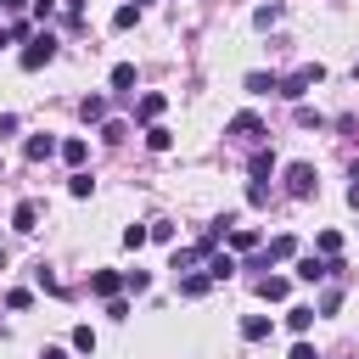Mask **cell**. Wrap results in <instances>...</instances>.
Returning a JSON list of instances; mask_svg holds the SVG:
<instances>
[{
	"label": "cell",
	"mask_w": 359,
	"mask_h": 359,
	"mask_svg": "<svg viewBox=\"0 0 359 359\" xmlns=\"http://www.w3.org/2000/svg\"><path fill=\"white\" fill-rule=\"evenodd\" d=\"M320 79H325V67H320V62H309V67H297V73H286V79H280L275 90H280L286 101H303V95H309V84H320Z\"/></svg>",
	"instance_id": "obj_1"
},
{
	"label": "cell",
	"mask_w": 359,
	"mask_h": 359,
	"mask_svg": "<svg viewBox=\"0 0 359 359\" xmlns=\"http://www.w3.org/2000/svg\"><path fill=\"white\" fill-rule=\"evenodd\" d=\"M56 56V34H28V50H22V67L34 73V67H45Z\"/></svg>",
	"instance_id": "obj_2"
},
{
	"label": "cell",
	"mask_w": 359,
	"mask_h": 359,
	"mask_svg": "<svg viewBox=\"0 0 359 359\" xmlns=\"http://www.w3.org/2000/svg\"><path fill=\"white\" fill-rule=\"evenodd\" d=\"M337 269H342V264H337V258H320V252L297 258V280H309V286H314V280H325V275H337Z\"/></svg>",
	"instance_id": "obj_3"
},
{
	"label": "cell",
	"mask_w": 359,
	"mask_h": 359,
	"mask_svg": "<svg viewBox=\"0 0 359 359\" xmlns=\"http://www.w3.org/2000/svg\"><path fill=\"white\" fill-rule=\"evenodd\" d=\"M314 185H320V180H314L309 163H286V191H292V196H314Z\"/></svg>",
	"instance_id": "obj_4"
},
{
	"label": "cell",
	"mask_w": 359,
	"mask_h": 359,
	"mask_svg": "<svg viewBox=\"0 0 359 359\" xmlns=\"http://www.w3.org/2000/svg\"><path fill=\"white\" fill-rule=\"evenodd\" d=\"M224 135H236V140H258V135H264V123H258L252 112H236V118L224 123Z\"/></svg>",
	"instance_id": "obj_5"
},
{
	"label": "cell",
	"mask_w": 359,
	"mask_h": 359,
	"mask_svg": "<svg viewBox=\"0 0 359 359\" xmlns=\"http://www.w3.org/2000/svg\"><path fill=\"white\" fill-rule=\"evenodd\" d=\"M90 292H95V297H118V292H123V275H118V269H95V275H90Z\"/></svg>",
	"instance_id": "obj_6"
},
{
	"label": "cell",
	"mask_w": 359,
	"mask_h": 359,
	"mask_svg": "<svg viewBox=\"0 0 359 359\" xmlns=\"http://www.w3.org/2000/svg\"><path fill=\"white\" fill-rule=\"evenodd\" d=\"M34 224H39V202H17V208H11V230H22V236H28Z\"/></svg>",
	"instance_id": "obj_7"
},
{
	"label": "cell",
	"mask_w": 359,
	"mask_h": 359,
	"mask_svg": "<svg viewBox=\"0 0 359 359\" xmlns=\"http://www.w3.org/2000/svg\"><path fill=\"white\" fill-rule=\"evenodd\" d=\"M286 292H292V286H286V275H264V280H258V297H264V303H280Z\"/></svg>",
	"instance_id": "obj_8"
},
{
	"label": "cell",
	"mask_w": 359,
	"mask_h": 359,
	"mask_svg": "<svg viewBox=\"0 0 359 359\" xmlns=\"http://www.w3.org/2000/svg\"><path fill=\"white\" fill-rule=\"evenodd\" d=\"M208 275H213V280H230V275H236V258H230V252H208Z\"/></svg>",
	"instance_id": "obj_9"
},
{
	"label": "cell",
	"mask_w": 359,
	"mask_h": 359,
	"mask_svg": "<svg viewBox=\"0 0 359 359\" xmlns=\"http://www.w3.org/2000/svg\"><path fill=\"white\" fill-rule=\"evenodd\" d=\"M112 90H118V95L135 90V62H118V67H112Z\"/></svg>",
	"instance_id": "obj_10"
},
{
	"label": "cell",
	"mask_w": 359,
	"mask_h": 359,
	"mask_svg": "<svg viewBox=\"0 0 359 359\" xmlns=\"http://www.w3.org/2000/svg\"><path fill=\"white\" fill-rule=\"evenodd\" d=\"M50 151H56V140H50V135H34V140L22 146V157H28V163H39V157H50Z\"/></svg>",
	"instance_id": "obj_11"
},
{
	"label": "cell",
	"mask_w": 359,
	"mask_h": 359,
	"mask_svg": "<svg viewBox=\"0 0 359 359\" xmlns=\"http://www.w3.org/2000/svg\"><path fill=\"white\" fill-rule=\"evenodd\" d=\"M56 151H62V163H73V168H79V163H84V157H90V146H84V140H79V135H73V140H62V146H56Z\"/></svg>",
	"instance_id": "obj_12"
},
{
	"label": "cell",
	"mask_w": 359,
	"mask_h": 359,
	"mask_svg": "<svg viewBox=\"0 0 359 359\" xmlns=\"http://www.w3.org/2000/svg\"><path fill=\"white\" fill-rule=\"evenodd\" d=\"M230 247H236V252H252V247H258V230H252V224H236V230H230Z\"/></svg>",
	"instance_id": "obj_13"
},
{
	"label": "cell",
	"mask_w": 359,
	"mask_h": 359,
	"mask_svg": "<svg viewBox=\"0 0 359 359\" xmlns=\"http://www.w3.org/2000/svg\"><path fill=\"white\" fill-rule=\"evenodd\" d=\"M241 337H247V342H264V337H269V320H264V314H247V320H241Z\"/></svg>",
	"instance_id": "obj_14"
},
{
	"label": "cell",
	"mask_w": 359,
	"mask_h": 359,
	"mask_svg": "<svg viewBox=\"0 0 359 359\" xmlns=\"http://www.w3.org/2000/svg\"><path fill=\"white\" fill-rule=\"evenodd\" d=\"M275 84H280L275 73H247V95H269Z\"/></svg>",
	"instance_id": "obj_15"
},
{
	"label": "cell",
	"mask_w": 359,
	"mask_h": 359,
	"mask_svg": "<svg viewBox=\"0 0 359 359\" xmlns=\"http://www.w3.org/2000/svg\"><path fill=\"white\" fill-rule=\"evenodd\" d=\"M79 112H84V123H101V118H107V95H84Z\"/></svg>",
	"instance_id": "obj_16"
},
{
	"label": "cell",
	"mask_w": 359,
	"mask_h": 359,
	"mask_svg": "<svg viewBox=\"0 0 359 359\" xmlns=\"http://www.w3.org/2000/svg\"><path fill=\"white\" fill-rule=\"evenodd\" d=\"M247 168H252V180H269V174H275V151H252Z\"/></svg>",
	"instance_id": "obj_17"
},
{
	"label": "cell",
	"mask_w": 359,
	"mask_h": 359,
	"mask_svg": "<svg viewBox=\"0 0 359 359\" xmlns=\"http://www.w3.org/2000/svg\"><path fill=\"white\" fill-rule=\"evenodd\" d=\"M314 247H320V258H337V252H342V236H337V230H320Z\"/></svg>",
	"instance_id": "obj_18"
},
{
	"label": "cell",
	"mask_w": 359,
	"mask_h": 359,
	"mask_svg": "<svg viewBox=\"0 0 359 359\" xmlns=\"http://www.w3.org/2000/svg\"><path fill=\"white\" fill-rule=\"evenodd\" d=\"M208 286H213V275H185V280H180V297H202Z\"/></svg>",
	"instance_id": "obj_19"
},
{
	"label": "cell",
	"mask_w": 359,
	"mask_h": 359,
	"mask_svg": "<svg viewBox=\"0 0 359 359\" xmlns=\"http://www.w3.org/2000/svg\"><path fill=\"white\" fill-rule=\"evenodd\" d=\"M135 112H140V123H157V112H163V95H140V107H135Z\"/></svg>",
	"instance_id": "obj_20"
},
{
	"label": "cell",
	"mask_w": 359,
	"mask_h": 359,
	"mask_svg": "<svg viewBox=\"0 0 359 359\" xmlns=\"http://www.w3.org/2000/svg\"><path fill=\"white\" fill-rule=\"evenodd\" d=\"M286 325H292V331H297V337H303V331H309V325H314V309H286Z\"/></svg>",
	"instance_id": "obj_21"
},
{
	"label": "cell",
	"mask_w": 359,
	"mask_h": 359,
	"mask_svg": "<svg viewBox=\"0 0 359 359\" xmlns=\"http://www.w3.org/2000/svg\"><path fill=\"white\" fill-rule=\"evenodd\" d=\"M135 22H140V6H118L112 11V28H135Z\"/></svg>",
	"instance_id": "obj_22"
},
{
	"label": "cell",
	"mask_w": 359,
	"mask_h": 359,
	"mask_svg": "<svg viewBox=\"0 0 359 359\" xmlns=\"http://www.w3.org/2000/svg\"><path fill=\"white\" fill-rule=\"evenodd\" d=\"M146 146H151V151H168V146H174V135H168V129H157V123H151V129H146Z\"/></svg>",
	"instance_id": "obj_23"
},
{
	"label": "cell",
	"mask_w": 359,
	"mask_h": 359,
	"mask_svg": "<svg viewBox=\"0 0 359 359\" xmlns=\"http://www.w3.org/2000/svg\"><path fill=\"white\" fill-rule=\"evenodd\" d=\"M292 252H297L292 236H275V241H269V258H292Z\"/></svg>",
	"instance_id": "obj_24"
},
{
	"label": "cell",
	"mask_w": 359,
	"mask_h": 359,
	"mask_svg": "<svg viewBox=\"0 0 359 359\" xmlns=\"http://www.w3.org/2000/svg\"><path fill=\"white\" fill-rule=\"evenodd\" d=\"M73 348H79V353H95V331L79 325V331H73Z\"/></svg>",
	"instance_id": "obj_25"
},
{
	"label": "cell",
	"mask_w": 359,
	"mask_h": 359,
	"mask_svg": "<svg viewBox=\"0 0 359 359\" xmlns=\"http://www.w3.org/2000/svg\"><path fill=\"white\" fill-rule=\"evenodd\" d=\"M252 22H258V28H269V22H280V6H258V11H252Z\"/></svg>",
	"instance_id": "obj_26"
},
{
	"label": "cell",
	"mask_w": 359,
	"mask_h": 359,
	"mask_svg": "<svg viewBox=\"0 0 359 359\" xmlns=\"http://www.w3.org/2000/svg\"><path fill=\"white\" fill-rule=\"evenodd\" d=\"M123 135H129V129H123L118 118H101V140H123Z\"/></svg>",
	"instance_id": "obj_27"
},
{
	"label": "cell",
	"mask_w": 359,
	"mask_h": 359,
	"mask_svg": "<svg viewBox=\"0 0 359 359\" xmlns=\"http://www.w3.org/2000/svg\"><path fill=\"white\" fill-rule=\"evenodd\" d=\"M67 191H73V196H90V191H95V180H90V174H73V180H67Z\"/></svg>",
	"instance_id": "obj_28"
},
{
	"label": "cell",
	"mask_w": 359,
	"mask_h": 359,
	"mask_svg": "<svg viewBox=\"0 0 359 359\" xmlns=\"http://www.w3.org/2000/svg\"><path fill=\"white\" fill-rule=\"evenodd\" d=\"M247 202H252V208H264V202H269V185H264V180H252V185H247Z\"/></svg>",
	"instance_id": "obj_29"
},
{
	"label": "cell",
	"mask_w": 359,
	"mask_h": 359,
	"mask_svg": "<svg viewBox=\"0 0 359 359\" xmlns=\"http://www.w3.org/2000/svg\"><path fill=\"white\" fill-rule=\"evenodd\" d=\"M146 241H174V224H163V219H157V224H146Z\"/></svg>",
	"instance_id": "obj_30"
},
{
	"label": "cell",
	"mask_w": 359,
	"mask_h": 359,
	"mask_svg": "<svg viewBox=\"0 0 359 359\" xmlns=\"http://www.w3.org/2000/svg\"><path fill=\"white\" fill-rule=\"evenodd\" d=\"M123 286H129V292H146V286H151V275H146V269H129V275H123Z\"/></svg>",
	"instance_id": "obj_31"
},
{
	"label": "cell",
	"mask_w": 359,
	"mask_h": 359,
	"mask_svg": "<svg viewBox=\"0 0 359 359\" xmlns=\"http://www.w3.org/2000/svg\"><path fill=\"white\" fill-rule=\"evenodd\" d=\"M28 303H34V292H22V286H17V292H6V309H17V314H22Z\"/></svg>",
	"instance_id": "obj_32"
},
{
	"label": "cell",
	"mask_w": 359,
	"mask_h": 359,
	"mask_svg": "<svg viewBox=\"0 0 359 359\" xmlns=\"http://www.w3.org/2000/svg\"><path fill=\"white\" fill-rule=\"evenodd\" d=\"M34 280H39V286H45V292H62V280H56V275H50V269H45V264H39V269H34Z\"/></svg>",
	"instance_id": "obj_33"
},
{
	"label": "cell",
	"mask_w": 359,
	"mask_h": 359,
	"mask_svg": "<svg viewBox=\"0 0 359 359\" xmlns=\"http://www.w3.org/2000/svg\"><path fill=\"white\" fill-rule=\"evenodd\" d=\"M107 314H112V320H129V303H123V292H118V297H107Z\"/></svg>",
	"instance_id": "obj_34"
},
{
	"label": "cell",
	"mask_w": 359,
	"mask_h": 359,
	"mask_svg": "<svg viewBox=\"0 0 359 359\" xmlns=\"http://www.w3.org/2000/svg\"><path fill=\"white\" fill-rule=\"evenodd\" d=\"M292 359H320V353H314L309 342H297V348H292Z\"/></svg>",
	"instance_id": "obj_35"
},
{
	"label": "cell",
	"mask_w": 359,
	"mask_h": 359,
	"mask_svg": "<svg viewBox=\"0 0 359 359\" xmlns=\"http://www.w3.org/2000/svg\"><path fill=\"white\" fill-rule=\"evenodd\" d=\"M348 208H359V180H353V185H348Z\"/></svg>",
	"instance_id": "obj_36"
},
{
	"label": "cell",
	"mask_w": 359,
	"mask_h": 359,
	"mask_svg": "<svg viewBox=\"0 0 359 359\" xmlns=\"http://www.w3.org/2000/svg\"><path fill=\"white\" fill-rule=\"evenodd\" d=\"M39 359H67V353H62V348H45V353H39Z\"/></svg>",
	"instance_id": "obj_37"
},
{
	"label": "cell",
	"mask_w": 359,
	"mask_h": 359,
	"mask_svg": "<svg viewBox=\"0 0 359 359\" xmlns=\"http://www.w3.org/2000/svg\"><path fill=\"white\" fill-rule=\"evenodd\" d=\"M0 6H6V11H17V6H28V0H0Z\"/></svg>",
	"instance_id": "obj_38"
},
{
	"label": "cell",
	"mask_w": 359,
	"mask_h": 359,
	"mask_svg": "<svg viewBox=\"0 0 359 359\" xmlns=\"http://www.w3.org/2000/svg\"><path fill=\"white\" fill-rule=\"evenodd\" d=\"M135 6H140V0H135Z\"/></svg>",
	"instance_id": "obj_39"
}]
</instances>
